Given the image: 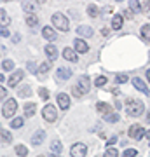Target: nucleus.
Listing matches in <instances>:
<instances>
[{
	"label": "nucleus",
	"mask_w": 150,
	"mask_h": 157,
	"mask_svg": "<svg viewBox=\"0 0 150 157\" xmlns=\"http://www.w3.org/2000/svg\"><path fill=\"white\" fill-rule=\"evenodd\" d=\"M72 94L75 96V98H82V96H84L82 93H80V91H79L77 87H75V86H73V87H72Z\"/></svg>",
	"instance_id": "a18cd8bd"
},
{
	"label": "nucleus",
	"mask_w": 150,
	"mask_h": 157,
	"mask_svg": "<svg viewBox=\"0 0 150 157\" xmlns=\"http://www.w3.org/2000/svg\"><path fill=\"white\" fill-rule=\"evenodd\" d=\"M0 131H2V128H0Z\"/></svg>",
	"instance_id": "4d7b16f0"
},
{
	"label": "nucleus",
	"mask_w": 150,
	"mask_h": 157,
	"mask_svg": "<svg viewBox=\"0 0 150 157\" xmlns=\"http://www.w3.org/2000/svg\"><path fill=\"white\" fill-rule=\"evenodd\" d=\"M72 75H73L72 68L68 67H60L56 70V80H68V78H72Z\"/></svg>",
	"instance_id": "ddd939ff"
},
{
	"label": "nucleus",
	"mask_w": 150,
	"mask_h": 157,
	"mask_svg": "<svg viewBox=\"0 0 150 157\" xmlns=\"http://www.w3.org/2000/svg\"><path fill=\"white\" fill-rule=\"evenodd\" d=\"M147 122H150V112L147 113Z\"/></svg>",
	"instance_id": "5fc2aeb1"
},
{
	"label": "nucleus",
	"mask_w": 150,
	"mask_h": 157,
	"mask_svg": "<svg viewBox=\"0 0 150 157\" xmlns=\"http://www.w3.org/2000/svg\"><path fill=\"white\" fill-rule=\"evenodd\" d=\"M147 80H148V84H150V70H147Z\"/></svg>",
	"instance_id": "603ef678"
},
{
	"label": "nucleus",
	"mask_w": 150,
	"mask_h": 157,
	"mask_svg": "<svg viewBox=\"0 0 150 157\" xmlns=\"http://www.w3.org/2000/svg\"><path fill=\"white\" fill-rule=\"evenodd\" d=\"M121 107H122V103H121V101H119V100H115V108H117V110H119V108H121Z\"/></svg>",
	"instance_id": "09e8293b"
},
{
	"label": "nucleus",
	"mask_w": 150,
	"mask_h": 157,
	"mask_svg": "<svg viewBox=\"0 0 150 157\" xmlns=\"http://www.w3.org/2000/svg\"><path fill=\"white\" fill-rule=\"evenodd\" d=\"M129 11L133 14H141V4L138 0H129Z\"/></svg>",
	"instance_id": "c85d7f7f"
},
{
	"label": "nucleus",
	"mask_w": 150,
	"mask_h": 157,
	"mask_svg": "<svg viewBox=\"0 0 150 157\" xmlns=\"http://www.w3.org/2000/svg\"><path fill=\"white\" fill-rule=\"evenodd\" d=\"M86 11H87V16L89 17H98V16H100V7L96 6V4H89Z\"/></svg>",
	"instance_id": "cd10ccee"
},
{
	"label": "nucleus",
	"mask_w": 150,
	"mask_h": 157,
	"mask_svg": "<svg viewBox=\"0 0 150 157\" xmlns=\"http://www.w3.org/2000/svg\"><path fill=\"white\" fill-rule=\"evenodd\" d=\"M25 126V117H14L11 121V128L12 129H21Z\"/></svg>",
	"instance_id": "2f4dec72"
},
{
	"label": "nucleus",
	"mask_w": 150,
	"mask_h": 157,
	"mask_svg": "<svg viewBox=\"0 0 150 157\" xmlns=\"http://www.w3.org/2000/svg\"><path fill=\"white\" fill-rule=\"evenodd\" d=\"M103 121H105V122H108V124H117L119 121H121V115H119L117 112H110L108 115H105V117H103Z\"/></svg>",
	"instance_id": "bb28decb"
},
{
	"label": "nucleus",
	"mask_w": 150,
	"mask_h": 157,
	"mask_svg": "<svg viewBox=\"0 0 150 157\" xmlns=\"http://www.w3.org/2000/svg\"><path fill=\"white\" fill-rule=\"evenodd\" d=\"M51 70V65L47 61H44L42 65H39V70H37V75H39L40 78H44L45 75H47V72Z\"/></svg>",
	"instance_id": "a878e982"
},
{
	"label": "nucleus",
	"mask_w": 150,
	"mask_h": 157,
	"mask_svg": "<svg viewBox=\"0 0 150 157\" xmlns=\"http://www.w3.org/2000/svg\"><path fill=\"white\" fill-rule=\"evenodd\" d=\"M117 140H119V136H117V135H112L110 138L106 140V145H108V148H112V145H115Z\"/></svg>",
	"instance_id": "79ce46f5"
},
{
	"label": "nucleus",
	"mask_w": 150,
	"mask_h": 157,
	"mask_svg": "<svg viewBox=\"0 0 150 157\" xmlns=\"http://www.w3.org/2000/svg\"><path fill=\"white\" fill-rule=\"evenodd\" d=\"M75 87H77L82 94H87L89 91H91V80H89V75H80V77L77 78Z\"/></svg>",
	"instance_id": "39448f33"
},
{
	"label": "nucleus",
	"mask_w": 150,
	"mask_h": 157,
	"mask_svg": "<svg viewBox=\"0 0 150 157\" xmlns=\"http://www.w3.org/2000/svg\"><path fill=\"white\" fill-rule=\"evenodd\" d=\"M0 141H2L4 145H11V143H12V135H11V131H6V129H2V131H0Z\"/></svg>",
	"instance_id": "4be33fe9"
},
{
	"label": "nucleus",
	"mask_w": 150,
	"mask_h": 157,
	"mask_svg": "<svg viewBox=\"0 0 150 157\" xmlns=\"http://www.w3.org/2000/svg\"><path fill=\"white\" fill-rule=\"evenodd\" d=\"M39 96H40V100L47 101L49 100V91L45 89V87H39Z\"/></svg>",
	"instance_id": "4c0bfd02"
},
{
	"label": "nucleus",
	"mask_w": 150,
	"mask_h": 157,
	"mask_svg": "<svg viewBox=\"0 0 150 157\" xmlns=\"http://www.w3.org/2000/svg\"><path fill=\"white\" fill-rule=\"evenodd\" d=\"M14 152H16L17 157H26V155H28V148H26L25 145H16Z\"/></svg>",
	"instance_id": "473e14b6"
},
{
	"label": "nucleus",
	"mask_w": 150,
	"mask_h": 157,
	"mask_svg": "<svg viewBox=\"0 0 150 157\" xmlns=\"http://www.w3.org/2000/svg\"><path fill=\"white\" fill-rule=\"evenodd\" d=\"M45 131L44 129H39V131H35L33 135H32V143H33L35 147H39V145H42L44 143V140H45Z\"/></svg>",
	"instance_id": "f3484780"
},
{
	"label": "nucleus",
	"mask_w": 150,
	"mask_h": 157,
	"mask_svg": "<svg viewBox=\"0 0 150 157\" xmlns=\"http://www.w3.org/2000/svg\"><path fill=\"white\" fill-rule=\"evenodd\" d=\"M42 37H44L47 42H56L58 33H56V30L52 28V26H44V28H42Z\"/></svg>",
	"instance_id": "2eb2a0df"
},
{
	"label": "nucleus",
	"mask_w": 150,
	"mask_h": 157,
	"mask_svg": "<svg viewBox=\"0 0 150 157\" xmlns=\"http://www.w3.org/2000/svg\"><path fill=\"white\" fill-rule=\"evenodd\" d=\"M42 117H44L45 122H54L56 119H58V110H56L54 105H45L44 110H42Z\"/></svg>",
	"instance_id": "20e7f679"
},
{
	"label": "nucleus",
	"mask_w": 150,
	"mask_h": 157,
	"mask_svg": "<svg viewBox=\"0 0 150 157\" xmlns=\"http://www.w3.org/2000/svg\"><path fill=\"white\" fill-rule=\"evenodd\" d=\"M23 110H25V117H33L35 110H37V105H35V103H32V101H28V103H25Z\"/></svg>",
	"instance_id": "aec40b11"
},
{
	"label": "nucleus",
	"mask_w": 150,
	"mask_h": 157,
	"mask_svg": "<svg viewBox=\"0 0 150 157\" xmlns=\"http://www.w3.org/2000/svg\"><path fill=\"white\" fill-rule=\"evenodd\" d=\"M35 4L33 2H30V0H26V2H23V11L26 12V14H35Z\"/></svg>",
	"instance_id": "7c9ffc66"
},
{
	"label": "nucleus",
	"mask_w": 150,
	"mask_h": 157,
	"mask_svg": "<svg viewBox=\"0 0 150 157\" xmlns=\"http://www.w3.org/2000/svg\"><path fill=\"white\" fill-rule=\"evenodd\" d=\"M17 112V101L14 98H7L2 105V117L14 119V113Z\"/></svg>",
	"instance_id": "7ed1b4c3"
},
{
	"label": "nucleus",
	"mask_w": 150,
	"mask_h": 157,
	"mask_svg": "<svg viewBox=\"0 0 150 157\" xmlns=\"http://www.w3.org/2000/svg\"><path fill=\"white\" fill-rule=\"evenodd\" d=\"M26 68H28V72H30V73H35V75H37L39 65H37L35 61H28V63H26Z\"/></svg>",
	"instance_id": "e433bc0d"
},
{
	"label": "nucleus",
	"mask_w": 150,
	"mask_h": 157,
	"mask_svg": "<svg viewBox=\"0 0 150 157\" xmlns=\"http://www.w3.org/2000/svg\"><path fill=\"white\" fill-rule=\"evenodd\" d=\"M63 150V145L60 140H52L51 141V154H56V155H60Z\"/></svg>",
	"instance_id": "393cba45"
},
{
	"label": "nucleus",
	"mask_w": 150,
	"mask_h": 157,
	"mask_svg": "<svg viewBox=\"0 0 150 157\" xmlns=\"http://www.w3.org/2000/svg\"><path fill=\"white\" fill-rule=\"evenodd\" d=\"M51 21H52V28L54 30H60L63 33H67L68 30H70V21H68V17L61 12H54L52 17H51Z\"/></svg>",
	"instance_id": "f03ea898"
},
{
	"label": "nucleus",
	"mask_w": 150,
	"mask_h": 157,
	"mask_svg": "<svg viewBox=\"0 0 150 157\" xmlns=\"http://www.w3.org/2000/svg\"><path fill=\"white\" fill-rule=\"evenodd\" d=\"M73 51L75 52H80V54H86L89 51V44L86 42L84 39H80V37H77V39H73Z\"/></svg>",
	"instance_id": "1a4fd4ad"
},
{
	"label": "nucleus",
	"mask_w": 150,
	"mask_h": 157,
	"mask_svg": "<svg viewBox=\"0 0 150 157\" xmlns=\"http://www.w3.org/2000/svg\"><path fill=\"white\" fill-rule=\"evenodd\" d=\"M2 68H4L6 72H14V61H12V59H4V61H2Z\"/></svg>",
	"instance_id": "72a5a7b5"
},
{
	"label": "nucleus",
	"mask_w": 150,
	"mask_h": 157,
	"mask_svg": "<svg viewBox=\"0 0 150 157\" xmlns=\"http://www.w3.org/2000/svg\"><path fill=\"white\" fill-rule=\"evenodd\" d=\"M131 84L134 86V89H136V91L143 93V94H150L148 86L145 84V80H143V78H140V77H133V78H131Z\"/></svg>",
	"instance_id": "9b49d317"
},
{
	"label": "nucleus",
	"mask_w": 150,
	"mask_h": 157,
	"mask_svg": "<svg viewBox=\"0 0 150 157\" xmlns=\"http://www.w3.org/2000/svg\"><path fill=\"white\" fill-rule=\"evenodd\" d=\"M23 78H25V70H14L12 75L9 77V80H7V84H9V87H17V84Z\"/></svg>",
	"instance_id": "6e6552de"
},
{
	"label": "nucleus",
	"mask_w": 150,
	"mask_h": 157,
	"mask_svg": "<svg viewBox=\"0 0 150 157\" xmlns=\"http://www.w3.org/2000/svg\"><path fill=\"white\" fill-rule=\"evenodd\" d=\"M44 52H45V56H47L49 61H56L58 56H60V51H58V47H56L54 44H47L44 47Z\"/></svg>",
	"instance_id": "f8f14e48"
},
{
	"label": "nucleus",
	"mask_w": 150,
	"mask_h": 157,
	"mask_svg": "<svg viewBox=\"0 0 150 157\" xmlns=\"http://www.w3.org/2000/svg\"><path fill=\"white\" fill-rule=\"evenodd\" d=\"M128 80H129V77L126 73H117L115 75V84H126Z\"/></svg>",
	"instance_id": "c9c22d12"
},
{
	"label": "nucleus",
	"mask_w": 150,
	"mask_h": 157,
	"mask_svg": "<svg viewBox=\"0 0 150 157\" xmlns=\"http://www.w3.org/2000/svg\"><path fill=\"white\" fill-rule=\"evenodd\" d=\"M39 157H44V155H39Z\"/></svg>",
	"instance_id": "6e6d98bb"
},
{
	"label": "nucleus",
	"mask_w": 150,
	"mask_h": 157,
	"mask_svg": "<svg viewBox=\"0 0 150 157\" xmlns=\"http://www.w3.org/2000/svg\"><path fill=\"white\" fill-rule=\"evenodd\" d=\"M128 135H129V138L140 141L145 136V128L143 126H140V124H133V126L128 129Z\"/></svg>",
	"instance_id": "423d86ee"
},
{
	"label": "nucleus",
	"mask_w": 150,
	"mask_h": 157,
	"mask_svg": "<svg viewBox=\"0 0 150 157\" xmlns=\"http://www.w3.org/2000/svg\"><path fill=\"white\" fill-rule=\"evenodd\" d=\"M136 154H138L136 148H128V150H124L122 157H136Z\"/></svg>",
	"instance_id": "ea45409f"
},
{
	"label": "nucleus",
	"mask_w": 150,
	"mask_h": 157,
	"mask_svg": "<svg viewBox=\"0 0 150 157\" xmlns=\"http://www.w3.org/2000/svg\"><path fill=\"white\" fill-rule=\"evenodd\" d=\"M124 14H126V17H131V16H133V12H131V11H126Z\"/></svg>",
	"instance_id": "8fccbe9b"
},
{
	"label": "nucleus",
	"mask_w": 150,
	"mask_h": 157,
	"mask_svg": "<svg viewBox=\"0 0 150 157\" xmlns=\"http://www.w3.org/2000/svg\"><path fill=\"white\" fill-rule=\"evenodd\" d=\"M61 54H63V58H65L67 61H70V63H77L79 61V56H77V52L73 51V47H65Z\"/></svg>",
	"instance_id": "dca6fc26"
},
{
	"label": "nucleus",
	"mask_w": 150,
	"mask_h": 157,
	"mask_svg": "<svg viewBox=\"0 0 150 157\" xmlns=\"http://www.w3.org/2000/svg\"><path fill=\"white\" fill-rule=\"evenodd\" d=\"M32 93H33V91H32L30 84H21L17 87V96H19V98H30Z\"/></svg>",
	"instance_id": "a211bd4d"
},
{
	"label": "nucleus",
	"mask_w": 150,
	"mask_h": 157,
	"mask_svg": "<svg viewBox=\"0 0 150 157\" xmlns=\"http://www.w3.org/2000/svg\"><path fill=\"white\" fill-rule=\"evenodd\" d=\"M26 25L30 28H37L39 26V16L37 14H26Z\"/></svg>",
	"instance_id": "b1692460"
},
{
	"label": "nucleus",
	"mask_w": 150,
	"mask_h": 157,
	"mask_svg": "<svg viewBox=\"0 0 150 157\" xmlns=\"http://www.w3.org/2000/svg\"><path fill=\"white\" fill-rule=\"evenodd\" d=\"M103 157H119V152H117V148H106Z\"/></svg>",
	"instance_id": "58836bf2"
},
{
	"label": "nucleus",
	"mask_w": 150,
	"mask_h": 157,
	"mask_svg": "<svg viewBox=\"0 0 150 157\" xmlns=\"http://www.w3.org/2000/svg\"><path fill=\"white\" fill-rule=\"evenodd\" d=\"M11 25V17H9V14H7L4 9H0V26H9Z\"/></svg>",
	"instance_id": "c756f323"
},
{
	"label": "nucleus",
	"mask_w": 150,
	"mask_h": 157,
	"mask_svg": "<svg viewBox=\"0 0 150 157\" xmlns=\"http://www.w3.org/2000/svg\"><path fill=\"white\" fill-rule=\"evenodd\" d=\"M143 112H145L143 101L133 100V98H129V100L126 101V113H128L129 117H141Z\"/></svg>",
	"instance_id": "f257e3e1"
},
{
	"label": "nucleus",
	"mask_w": 150,
	"mask_h": 157,
	"mask_svg": "<svg viewBox=\"0 0 150 157\" xmlns=\"http://www.w3.org/2000/svg\"><path fill=\"white\" fill-rule=\"evenodd\" d=\"M96 110H98V112H100L101 115H103V117H105V115H108V113L112 112L110 105H108V103H103V101H100V103L96 105Z\"/></svg>",
	"instance_id": "5701e85b"
},
{
	"label": "nucleus",
	"mask_w": 150,
	"mask_h": 157,
	"mask_svg": "<svg viewBox=\"0 0 150 157\" xmlns=\"http://www.w3.org/2000/svg\"><path fill=\"white\" fill-rule=\"evenodd\" d=\"M0 37H2V39L11 37V32H9V28H6V26H0Z\"/></svg>",
	"instance_id": "37998d69"
},
{
	"label": "nucleus",
	"mask_w": 150,
	"mask_h": 157,
	"mask_svg": "<svg viewBox=\"0 0 150 157\" xmlns=\"http://www.w3.org/2000/svg\"><path fill=\"white\" fill-rule=\"evenodd\" d=\"M7 98H9V93H7V89L4 87V86H0V103H2L4 100H7Z\"/></svg>",
	"instance_id": "a19ab883"
},
{
	"label": "nucleus",
	"mask_w": 150,
	"mask_h": 157,
	"mask_svg": "<svg viewBox=\"0 0 150 157\" xmlns=\"http://www.w3.org/2000/svg\"><path fill=\"white\" fill-rule=\"evenodd\" d=\"M86 154H87V145L86 143H75L70 148V155L72 157H86Z\"/></svg>",
	"instance_id": "0eeeda50"
},
{
	"label": "nucleus",
	"mask_w": 150,
	"mask_h": 157,
	"mask_svg": "<svg viewBox=\"0 0 150 157\" xmlns=\"http://www.w3.org/2000/svg\"><path fill=\"white\" fill-rule=\"evenodd\" d=\"M19 40H21V35H19V33H14V35H12V42H14V44H17Z\"/></svg>",
	"instance_id": "49530a36"
},
{
	"label": "nucleus",
	"mask_w": 150,
	"mask_h": 157,
	"mask_svg": "<svg viewBox=\"0 0 150 157\" xmlns=\"http://www.w3.org/2000/svg\"><path fill=\"white\" fill-rule=\"evenodd\" d=\"M106 82H108V80H106L105 75H98V77L94 78V86H96V87H105Z\"/></svg>",
	"instance_id": "f704fd0d"
},
{
	"label": "nucleus",
	"mask_w": 150,
	"mask_h": 157,
	"mask_svg": "<svg viewBox=\"0 0 150 157\" xmlns=\"http://www.w3.org/2000/svg\"><path fill=\"white\" fill-rule=\"evenodd\" d=\"M124 25V16L122 14H113V17H112V30H121Z\"/></svg>",
	"instance_id": "6ab92c4d"
},
{
	"label": "nucleus",
	"mask_w": 150,
	"mask_h": 157,
	"mask_svg": "<svg viewBox=\"0 0 150 157\" xmlns=\"http://www.w3.org/2000/svg\"><path fill=\"white\" fill-rule=\"evenodd\" d=\"M47 157H61V155H56V154H49Z\"/></svg>",
	"instance_id": "864d4df0"
},
{
	"label": "nucleus",
	"mask_w": 150,
	"mask_h": 157,
	"mask_svg": "<svg viewBox=\"0 0 150 157\" xmlns=\"http://www.w3.org/2000/svg\"><path fill=\"white\" fill-rule=\"evenodd\" d=\"M77 35L80 39H91L94 35V30L91 28V26H87V25H80L77 28Z\"/></svg>",
	"instance_id": "4468645a"
},
{
	"label": "nucleus",
	"mask_w": 150,
	"mask_h": 157,
	"mask_svg": "<svg viewBox=\"0 0 150 157\" xmlns=\"http://www.w3.org/2000/svg\"><path fill=\"white\" fill-rule=\"evenodd\" d=\"M145 138L148 140V145H150V129H147V131H145Z\"/></svg>",
	"instance_id": "de8ad7c7"
},
{
	"label": "nucleus",
	"mask_w": 150,
	"mask_h": 157,
	"mask_svg": "<svg viewBox=\"0 0 150 157\" xmlns=\"http://www.w3.org/2000/svg\"><path fill=\"white\" fill-rule=\"evenodd\" d=\"M148 11H150V0H147V2L141 4V12H148Z\"/></svg>",
	"instance_id": "c03bdc74"
},
{
	"label": "nucleus",
	"mask_w": 150,
	"mask_h": 157,
	"mask_svg": "<svg viewBox=\"0 0 150 157\" xmlns=\"http://www.w3.org/2000/svg\"><path fill=\"white\" fill-rule=\"evenodd\" d=\"M56 101H58V107L61 108V112L68 110L70 108V103H72V100H70V96L67 93H60V94L56 96Z\"/></svg>",
	"instance_id": "9d476101"
},
{
	"label": "nucleus",
	"mask_w": 150,
	"mask_h": 157,
	"mask_svg": "<svg viewBox=\"0 0 150 157\" xmlns=\"http://www.w3.org/2000/svg\"><path fill=\"white\" fill-rule=\"evenodd\" d=\"M140 37L147 42V44H150V25L147 23V25H141V28H140Z\"/></svg>",
	"instance_id": "412c9836"
},
{
	"label": "nucleus",
	"mask_w": 150,
	"mask_h": 157,
	"mask_svg": "<svg viewBox=\"0 0 150 157\" xmlns=\"http://www.w3.org/2000/svg\"><path fill=\"white\" fill-rule=\"evenodd\" d=\"M4 80H6V75H4V73H0V82H4Z\"/></svg>",
	"instance_id": "3c124183"
}]
</instances>
